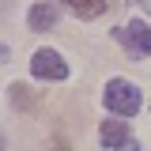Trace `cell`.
Returning <instances> with one entry per match:
<instances>
[{
  "instance_id": "obj_1",
  "label": "cell",
  "mask_w": 151,
  "mask_h": 151,
  "mask_svg": "<svg viewBox=\"0 0 151 151\" xmlns=\"http://www.w3.org/2000/svg\"><path fill=\"white\" fill-rule=\"evenodd\" d=\"M102 102H106V110L117 113V117H136L140 106H144L140 91L132 87L129 79H110V83H106V91H102Z\"/></svg>"
},
{
  "instance_id": "obj_2",
  "label": "cell",
  "mask_w": 151,
  "mask_h": 151,
  "mask_svg": "<svg viewBox=\"0 0 151 151\" xmlns=\"http://www.w3.org/2000/svg\"><path fill=\"white\" fill-rule=\"evenodd\" d=\"M113 38H117L132 57H147L151 53V27L144 23V19H132V23H125V27H117Z\"/></svg>"
},
{
  "instance_id": "obj_3",
  "label": "cell",
  "mask_w": 151,
  "mask_h": 151,
  "mask_svg": "<svg viewBox=\"0 0 151 151\" xmlns=\"http://www.w3.org/2000/svg\"><path fill=\"white\" fill-rule=\"evenodd\" d=\"M30 72H34V79L57 83V79H68V64H64V57L57 53V49H38L30 57Z\"/></svg>"
},
{
  "instance_id": "obj_4",
  "label": "cell",
  "mask_w": 151,
  "mask_h": 151,
  "mask_svg": "<svg viewBox=\"0 0 151 151\" xmlns=\"http://www.w3.org/2000/svg\"><path fill=\"white\" fill-rule=\"evenodd\" d=\"M98 136H102V144L110 151H125L132 144V132L125 121H102V129H98Z\"/></svg>"
},
{
  "instance_id": "obj_5",
  "label": "cell",
  "mask_w": 151,
  "mask_h": 151,
  "mask_svg": "<svg viewBox=\"0 0 151 151\" xmlns=\"http://www.w3.org/2000/svg\"><path fill=\"white\" fill-rule=\"evenodd\" d=\"M27 23H30V30H53L57 27V4H34L30 8V15H27Z\"/></svg>"
},
{
  "instance_id": "obj_6",
  "label": "cell",
  "mask_w": 151,
  "mask_h": 151,
  "mask_svg": "<svg viewBox=\"0 0 151 151\" xmlns=\"http://www.w3.org/2000/svg\"><path fill=\"white\" fill-rule=\"evenodd\" d=\"M60 4H68L79 19H98L106 12V0H60Z\"/></svg>"
},
{
  "instance_id": "obj_7",
  "label": "cell",
  "mask_w": 151,
  "mask_h": 151,
  "mask_svg": "<svg viewBox=\"0 0 151 151\" xmlns=\"http://www.w3.org/2000/svg\"><path fill=\"white\" fill-rule=\"evenodd\" d=\"M8 91H12V106H27V110H30V98H27V87H23V83H12Z\"/></svg>"
},
{
  "instance_id": "obj_8",
  "label": "cell",
  "mask_w": 151,
  "mask_h": 151,
  "mask_svg": "<svg viewBox=\"0 0 151 151\" xmlns=\"http://www.w3.org/2000/svg\"><path fill=\"white\" fill-rule=\"evenodd\" d=\"M4 12H8V0H0V15H4Z\"/></svg>"
}]
</instances>
